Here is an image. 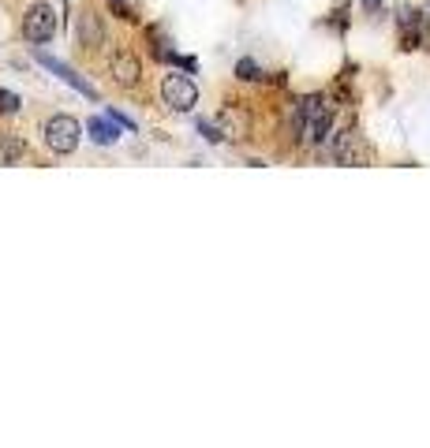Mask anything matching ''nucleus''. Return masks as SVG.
Listing matches in <instances>:
<instances>
[{"mask_svg":"<svg viewBox=\"0 0 430 448\" xmlns=\"http://www.w3.org/2000/svg\"><path fill=\"white\" fill-rule=\"evenodd\" d=\"M116 4H124V0H116Z\"/></svg>","mask_w":430,"mask_h":448,"instance_id":"obj_16","label":"nucleus"},{"mask_svg":"<svg viewBox=\"0 0 430 448\" xmlns=\"http://www.w3.org/2000/svg\"><path fill=\"white\" fill-rule=\"evenodd\" d=\"M19 105H23V101H19V94H12V90H0V108H4L8 116H15V113H19Z\"/></svg>","mask_w":430,"mask_h":448,"instance_id":"obj_12","label":"nucleus"},{"mask_svg":"<svg viewBox=\"0 0 430 448\" xmlns=\"http://www.w3.org/2000/svg\"><path fill=\"white\" fill-rule=\"evenodd\" d=\"M363 8H367V12H378V8H382V0H363Z\"/></svg>","mask_w":430,"mask_h":448,"instance_id":"obj_15","label":"nucleus"},{"mask_svg":"<svg viewBox=\"0 0 430 448\" xmlns=\"http://www.w3.org/2000/svg\"><path fill=\"white\" fill-rule=\"evenodd\" d=\"M161 97H165V105L172 113H191L199 101V86L187 79V75H165V82H161Z\"/></svg>","mask_w":430,"mask_h":448,"instance_id":"obj_1","label":"nucleus"},{"mask_svg":"<svg viewBox=\"0 0 430 448\" xmlns=\"http://www.w3.org/2000/svg\"><path fill=\"white\" fill-rule=\"evenodd\" d=\"M199 131H202V135H206L210 142H221V138H224V131H217L213 124H206V120H199Z\"/></svg>","mask_w":430,"mask_h":448,"instance_id":"obj_14","label":"nucleus"},{"mask_svg":"<svg viewBox=\"0 0 430 448\" xmlns=\"http://www.w3.org/2000/svg\"><path fill=\"white\" fill-rule=\"evenodd\" d=\"M86 131H90V138L98 142V146H113L116 138H120V124L105 113V116H94L90 124H86Z\"/></svg>","mask_w":430,"mask_h":448,"instance_id":"obj_8","label":"nucleus"},{"mask_svg":"<svg viewBox=\"0 0 430 448\" xmlns=\"http://www.w3.org/2000/svg\"><path fill=\"white\" fill-rule=\"evenodd\" d=\"M27 154V142L19 135H0V165H15Z\"/></svg>","mask_w":430,"mask_h":448,"instance_id":"obj_9","label":"nucleus"},{"mask_svg":"<svg viewBox=\"0 0 430 448\" xmlns=\"http://www.w3.org/2000/svg\"><path fill=\"white\" fill-rule=\"evenodd\" d=\"M75 38H79V45L83 49H98V45H105V27H101V19H98V12H79V19H75Z\"/></svg>","mask_w":430,"mask_h":448,"instance_id":"obj_5","label":"nucleus"},{"mask_svg":"<svg viewBox=\"0 0 430 448\" xmlns=\"http://www.w3.org/2000/svg\"><path fill=\"white\" fill-rule=\"evenodd\" d=\"M34 60H38V64H41V68H45V71H52V75H60V79L68 82L71 90H79V94H86V97H90V101H98V90H94V86H90V82L83 79V75H75V71H71V68H68V64H64V60H57V57H49L45 49H34Z\"/></svg>","mask_w":430,"mask_h":448,"instance_id":"obj_4","label":"nucleus"},{"mask_svg":"<svg viewBox=\"0 0 430 448\" xmlns=\"http://www.w3.org/2000/svg\"><path fill=\"white\" fill-rule=\"evenodd\" d=\"M236 75H240L243 82H255V79H262V71H258V64H255V60H247V57H243L240 64H236Z\"/></svg>","mask_w":430,"mask_h":448,"instance_id":"obj_11","label":"nucleus"},{"mask_svg":"<svg viewBox=\"0 0 430 448\" xmlns=\"http://www.w3.org/2000/svg\"><path fill=\"white\" fill-rule=\"evenodd\" d=\"M52 34H57V12H52V4H34L23 15V38L27 41H49Z\"/></svg>","mask_w":430,"mask_h":448,"instance_id":"obj_3","label":"nucleus"},{"mask_svg":"<svg viewBox=\"0 0 430 448\" xmlns=\"http://www.w3.org/2000/svg\"><path fill=\"white\" fill-rule=\"evenodd\" d=\"M333 157L341 161V165H359L363 161V146H359V135L356 131H341L337 135V142H333Z\"/></svg>","mask_w":430,"mask_h":448,"instance_id":"obj_6","label":"nucleus"},{"mask_svg":"<svg viewBox=\"0 0 430 448\" xmlns=\"http://www.w3.org/2000/svg\"><path fill=\"white\" fill-rule=\"evenodd\" d=\"M113 79L120 86H135L138 79H143V64H138V57H131V52H116L113 57Z\"/></svg>","mask_w":430,"mask_h":448,"instance_id":"obj_7","label":"nucleus"},{"mask_svg":"<svg viewBox=\"0 0 430 448\" xmlns=\"http://www.w3.org/2000/svg\"><path fill=\"white\" fill-rule=\"evenodd\" d=\"M221 131H224V135H232V131H236V135H243V131H247V116L224 108V113H221Z\"/></svg>","mask_w":430,"mask_h":448,"instance_id":"obj_10","label":"nucleus"},{"mask_svg":"<svg viewBox=\"0 0 430 448\" xmlns=\"http://www.w3.org/2000/svg\"><path fill=\"white\" fill-rule=\"evenodd\" d=\"M79 135H83V127L75 116H52L45 124V146L52 154H71L79 146Z\"/></svg>","mask_w":430,"mask_h":448,"instance_id":"obj_2","label":"nucleus"},{"mask_svg":"<svg viewBox=\"0 0 430 448\" xmlns=\"http://www.w3.org/2000/svg\"><path fill=\"white\" fill-rule=\"evenodd\" d=\"M109 116H113V120H116V124H120L124 131H131V135H135V131H138V127H135V120H127V116L120 113V108H109Z\"/></svg>","mask_w":430,"mask_h":448,"instance_id":"obj_13","label":"nucleus"}]
</instances>
